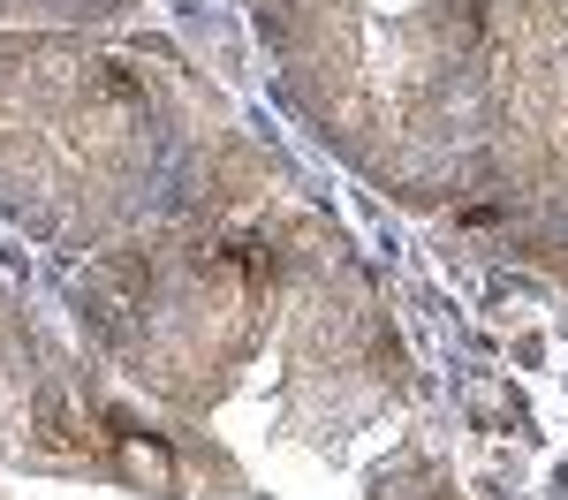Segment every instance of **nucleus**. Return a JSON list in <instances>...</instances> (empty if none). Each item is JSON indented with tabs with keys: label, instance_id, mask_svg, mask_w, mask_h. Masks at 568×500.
<instances>
[{
	"label": "nucleus",
	"instance_id": "obj_1",
	"mask_svg": "<svg viewBox=\"0 0 568 500\" xmlns=\"http://www.w3.org/2000/svg\"><path fill=\"white\" fill-rule=\"evenodd\" d=\"M0 16H99V0H0Z\"/></svg>",
	"mask_w": 568,
	"mask_h": 500
}]
</instances>
